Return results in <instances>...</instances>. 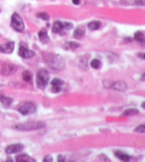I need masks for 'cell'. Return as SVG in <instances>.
<instances>
[{
    "mask_svg": "<svg viewBox=\"0 0 145 162\" xmlns=\"http://www.w3.org/2000/svg\"><path fill=\"white\" fill-rule=\"evenodd\" d=\"M23 149V146L22 144H13L6 147V152L9 154H14L21 152Z\"/></svg>",
    "mask_w": 145,
    "mask_h": 162,
    "instance_id": "cell-9",
    "label": "cell"
},
{
    "mask_svg": "<svg viewBox=\"0 0 145 162\" xmlns=\"http://www.w3.org/2000/svg\"><path fill=\"white\" fill-rule=\"evenodd\" d=\"M85 35V30L82 27H79L76 28L75 31H74V37L76 39H81Z\"/></svg>",
    "mask_w": 145,
    "mask_h": 162,
    "instance_id": "cell-14",
    "label": "cell"
},
{
    "mask_svg": "<svg viewBox=\"0 0 145 162\" xmlns=\"http://www.w3.org/2000/svg\"><path fill=\"white\" fill-rule=\"evenodd\" d=\"M134 130L135 132L139 133H145V124H142L137 126Z\"/></svg>",
    "mask_w": 145,
    "mask_h": 162,
    "instance_id": "cell-24",
    "label": "cell"
},
{
    "mask_svg": "<svg viewBox=\"0 0 145 162\" xmlns=\"http://www.w3.org/2000/svg\"><path fill=\"white\" fill-rule=\"evenodd\" d=\"M65 157H63V156L62 155H59L58 156V161H65Z\"/></svg>",
    "mask_w": 145,
    "mask_h": 162,
    "instance_id": "cell-26",
    "label": "cell"
},
{
    "mask_svg": "<svg viewBox=\"0 0 145 162\" xmlns=\"http://www.w3.org/2000/svg\"><path fill=\"white\" fill-rule=\"evenodd\" d=\"M72 2L73 4H75V5H77V4H79L80 3V0H72Z\"/></svg>",
    "mask_w": 145,
    "mask_h": 162,
    "instance_id": "cell-27",
    "label": "cell"
},
{
    "mask_svg": "<svg viewBox=\"0 0 145 162\" xmlns=\"http://www.w3.org/2000/svg\"><path fill=\"white\" fill-rule=\"evenodd\" d=\"M135 40L139 42H145V36L140 31H137L135 33Z\"/></svg>",
    "mask_w": 145,
    "mask_h": 162,
    "instance_id": "cell-19",
    "label": "cell"
},
{
    "mask_svg": "<svg viewBox=\"0 0 145 162\" xmlns=\"http://www.w3.org/2000/svg\"><path fill=\"white\" fill-rule=\"evenodd\" d=\"M52 91L54 93H58L62 90V86L64 85V81L59 78H54L51 82Z\"/></svg>",
    "mask_w": 145,
    "mask_h": 162,
    "instance_id": "cell-8",
    "label": "cell"
},
{
    "mask_svg": "<svg viewBox=\"0 0 145 162\" xmlns=\"http://www.w3.org/2000/svg\"><path fill=\"white\" fill-rule=\"evenodd\" d=\"M139 56L141 59H145V53H142V54H139Z\"/></svg>",
    "mask_w": 145,
    "mask_h": 162,
    "instance_id": "cell-28",
    "label": "cell"
},
{
    "mask_svg": "<svg viewBox=\"0 0 145 162\" xmlns=\"http://www.w3.org/2000/svg\"><path fill=\"white\" fill-rule=\"evenodd\" d=\"M16 161L18 162H21V161H34L33 159L30 157L27 154H21V155H18L17 157L16 158Z\"/></svg>",
    "mask_w": 145,
    "mask_h": 162,
    "instance_id": "cell-16",
    "label": "cell"
},
{
    "mask_svg": "<svg viewBox=\"0 0 145 162\" xmlns=\"http://www.w3.org/2000/svg\"><path fill=\"white\" fill-rule=\"evenodd\" d=\"M139 114V111L136 109H129L125 111V112L123 113V115L125 116H132L137 115Z\"/></svg>",
    "mask_w": 145,
    "mask_h": 162,
    "instance_id": "cell-20",
    "label": "cell"
},
{
    "mask_svg": "<svg viewBox=\"0 0 145 162\" xmlns=\"http://www.w3.org/2000/svg\"><path fill=\"white\" fill-rule=\"evenodd\" d=\"M22 75H23V79L25 81H26V82H29V81L31 80L32 76L31 74H30V73L28 71H25L23 73Z\"/></svg>",
    "mask_w": 145,
    "mask_h": 162,
    "instance_id": "cell-22",
    "label": "cell"
},
{
    "mask_svg": "<svg viewBox=\"0 0 145 162\" xmlns=\"http://www.w3.org/2000/svg\"><path fill=\"white\" fill-rule=\"evenodd\" d=\"M38 37L40 41L42 42V43L46 44L50 41V38L48 37V35H47V30L45 29H42L40 30L38 33Z\"/></svg>",
    "mask_w": 145,
    "mask_h": 162,
    "instance_id": "cell-12",
    "label": "cell"
},
{
    "mask_svg": "<svg viewBox=\"0 0 145 162\" xmlns=\"http://www.w3.org/2000/svg\"><path fill=\"white\" fill-rule=\"evenodd\" d=\"M43 161H53V158H52V156H46L43 159Z\"/></svg>",
    "mask_w": 145,
    "mask_h": 162,
    "instance_id": "cell-25",
    "label": "cell"
},
{
    "mask_svg": "<svg viewBox=\"0 0 145 162\" xmlns=\"http://www.w3.org/2000/svg\"><path fill=\"white\" fill-rule=\"evenodd\" d=\"M142 108H143V109H145V102H144L142 104Z\"/></svg>",
    "mask_w": 145,
    "mask_h": 162,
    "instance_id": "cell-30",
    "label": "cell"
},
{
    "mask_svg": "<svg viewBox=\"0 0 145 162\" xmlns=\"http://www.w3.org/2000/svg\"><path fill=\"white\" fill-rule=\"evenodd\" d=\"M45 123L41 121L39 122H28L22 124H18L15 126L16 129L20 130H34L40 129L45 127Z\"/></svg>",
    "mask_w": 145,
    "mask_h": 162,
    "instance_id": "cell-2",
    "label": "cell"
},
{
    "mask_svg": "<svg viewBox=\"0 0 145 162\" xmlns=\"http://www.w3.org/2000/svg\"><path fill=\"white\" fill-rule=\"evenodd\" d=\"M73 27V25L71 23H66V22H61V21H55L53 23V32L54 33H61L64 30H70Z\"/></svg>",
    "mask_w": 145,
    "mask_h": 162,
    "instance_id": "cell-4",
    "label": "cell"
},
{
    "mask_svg": "<svg viewBox=\"0 0 145 162\" xmlns=\"http://www.w3.org/2000/svg\"><path fill=\"white\" fill-rule=\"evenodd\" d=\"M12 101H13L12 99L10 98V97H5V96L0 97V102H1V103L6 107L10 106L11 103H12Z\"/></svg>",
    "mask_w": 145,
    "mask_h": 162,
    "instance_id": "cell-15",
    "label": "cell"
},
{
    "mask_svg": "<svg viewBox=\"0 0 145 162\" xmlns=\"http://www.w3.org/2000/svg\"><path fill=\"white\" fill-rule=\"evenodd\" d=\"M79 47V44L75 42H67L65 44V47L66 49L75 50Z\"/></svg>",
    "mask_w": 145,
    "mask_h": 162,
    "instance_id": "cell-17",
    "label": "cell"
},
{
    "mask_svg": "<svg viewBox=\"0 0 145 162\" xmlns=\"http://www.w3.org/2000/svg\"><path fill=\"white\" fill-rule=\"evenodd\" d=\"M37 17L41 18L42 20L44 21H48L50 19V16L48 15V14H47L46 12L38 13L37 14Z\"/></svg>",
    "mask_w": 145,
    "mask_h": 162,
    "instance_id": "cell-23",
    "label": "cell"
},
{
    "mask_svg": "<svg viewBox=\"0 0 145 162\" xmlns=\"http://www.w3.org/2000/svg\"><path fill=\"white\" fill-rule=\"evenodd\" d=\"M140 80H141L142 81H144L145 80V72L142 74V75L141 76V78H140Z\"/></svg>",
    "mask_w": 145,
    "mask_h": 162,
    "instance_id": "cell-29",
    "label": "cell"
},
{
    "mask_svg": "<svg viewBox=\"0 0 145 162\" xmlns=\"http://www.w3.org/2000/svg\"><path fill=\"white\" fill-rule=\"evenodd\" d=\"M101 23L99 21H92V22L89 23L88 24V27L91 30H98L99 28L101 27Z\"/></svg>",
    "mask_w": 145,
    "mask_h": 162,
    "instance_id": "cell-18",
    "label": "cell"
},
{
    "mask_svg": "<svg viewBox=\"0 0 145 162\" xmlns=\"http://www.w3.org/2000/svg\"><path fill=\"white\" fill-rule=\"evenodd\" d=\"M90 66H91L93 68L95 69H98L101 67V62L98 59H93L90 63Z\"/></svg>",
    "mask_w": 145,
    "mask_h": 162,
    "instance_id": "cell-21",
    "label": "cell"
},
{
    "mask_svg": "<svg viewBox=\"0 0 145 162\" xmlns=\"http://www.w3.org/2000/svg\"><path fill=\"white\" fill-rule=\"evenodd\" d=\"M14 49V42H9L8 43L3 45H0V52L4 54L12 53Z\"/></svg>",
    "mask_w": 145,
    "mask_h": 162,
    "instance_id": "cell-11",
    "label": "cell"
},
{
    "mask_svg": "<svg viewBox=\"0 0 145 162\" xmlns=\"http://www.w3.org/2000/svg\"><path fill=\"white\" fill-rule=\"evenodd\" d=\"M49 81V73L46 70L42 69L37 73L36 84L38 88L43 90L46 87Z\"/></svg>",
    "mask_w": 145,
    "mask_h": 162,
    "instance_id": "cell-1",
    "label": "cell"
},
{
    "mask_svg": "<svg viewBox=\"0 0 145 162\" xmlns=\"http://www.w3.org/2000/svg\"><path fill=\"white\" fill-rule=\"evenodd\" d=\"M18 54H19V56L22 57V58L29 59L35 56V52L32 51V50L28 49L26 47L21 46L19 48V51H18Z\"/></svg>",
    "mask_w": 145,
    "mask_h": 162,
    "instance_id": "cell-7",
    "label": "cell"
},
{
    "mask_svg": "<svg viewBox=\"0 0 145 162\" xmlns=\"http://www.w3.org/2000/svg\"><path fill=\"white\" fill-rule=\"evenodd\" d=\"M17 66L12 64H5L2 66L1 73L4 75H11L16 73Z\"/></svg>",
    "mask_w": 145,
    "mask_h": 162,
    "instance_id": "cell-5",
    "label": "cell"
},
{
    "mask_svg": "<svg viewBox=\"0 0 145 162\" xmlns=\"http://www.w3.org/2000/svg\"><path fill=\"white\" fill-rule=\"evenodd\" d=\"M18 111L21 114L23 115H28V114H31L35 112V106L31 102H27L24 104H23L19 109Z\"/></svg>",
    "mask_w": 145,
    "mask_h": 162,
    "instance_id": "cell-6",
    "label": "cell"
},
{
    "mask_svg": "<svg viewBox=\"0 0 145 162\" xmlns=\"http://www.w3.org/2000/svg\"><path fill=\"white\" fill-rule=\"evenodd\" d=\"M115 155L121 161H129L130 160V156L128 155V154H125L121 151H116L115 152Z\"/></svg>",
    "mask_w": 145,
    "mask_h": 162,
    "instance_id": "cell-13",
    "label": "cell"
},
{
    "mask_svg": "<svg viewBox=\"0 0 145 162\" xmlns=\"http://www.w3.org/2000/svg\"><path fill=\"white\" fill-rule=\"evenodd\" d=\"M111 87H112L113 90H117V91L125 92V90L127 89V85L124 81L118 80L116 81V82H114L112 85H111Z\"/></svg>",
    "mask_w": 145,
    "mask_h": 162,
    "instance_id": "cell-10",
    "label": "cell"
},
{
    "mask_svg": "<svg viewBox=\"0 0 145 162\" xmlns=\"http://www.w3.org/2000/svg\"><path fill=\"white\" fill-rule=\"evenodd\" d=\"M11 27L18 32H22L24 30V23L17 13H14L11 16Z\"/></svg>",
    "mask_w": 145,
    "mask_h": 162,
    "instance_id": "cell-3",
    "label": "cell"
}]
</instances>
